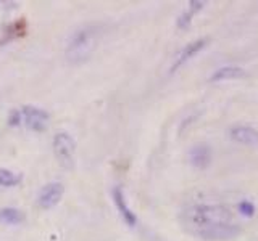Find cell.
<instances>
[{
  "label": "cell",
  "instance_id": "cell-1",
  "mask_svg": "<svg viewBox=\"0 0 258 241\" xmlns=\"http://www.w3.org/2000/svg\"><path fill=\"white\" fill-rule=\"evenodd\" d=\"M102 37V25L98 23H87L76 28L68 36L65 44V58L70 65L78 66L86 63L94 55Z\"/></svg>",
  "mask_w": 258,
  "mask_h": 241
},
{
  "label": "cell",
  "instance_id": "cell-2",
  "mask_svg": "<svg viewBox=\"0 0 258 241\" xmlns=\"http://www.w3.org/2000/svg\"><path fill=\"white\" fill-rule=\"evenodd\" d=\"M183 219L194 233L216 223H232V214L227 207L219 204H195L186 209Z\"/></svg>",
  "mask_w": 258,
  "mask_h": 241
},
{
  "label": "cell",
  "instance_id": "cell-3",
  "mask_svg": "<svg viewBox=\"0 0 258 241\" xmlns=\"http://www.w3.org/2000/svg\"><path fill=\"white\" fill-rule=\"evenodd\" d=\"M52 150H54L57 162L63 169L71 170L74 167L76 142L68 132H65V130L57 132L54 135V140H52Z\"/></svg>",
  "mask_w": 258,
  "mask_h": 241
},
{
  "label": "cell",
  "instance_id": "cell-4",
  "mask_svg": "<svg viewBox=\"0 0 258 241\" xmlns=\"http://www.w3.org/2000/svg\"><path fill=\"white\" fill-rule=\"evenodd\" d=\"M20 111H21V126H25L28 130L44 132L47 129L50 116L44 108L26 105V106L20 108Z\"/></svg>",
  "mask_w": 258,
  "mask_h": 241
},
{
  "label": "cell",
  "instance_id": "cell-5",
  "mask_svg": "<svg viewBox=\"0 0 258 241\" xmlns=\"http://www.w3.org/2000/svg\"><path fill=\"white\" fill-rule=\"evenodd\" d=\"M240 233L239 225L234 223H216L211 227H205L194 231V235L200 236L202 239L208 241H224V239H232Z\"/></svg>",
  "mask_w": 258,
  "mask_h": 241
},
{
  "label": "cell",
  "instance_id": "cell-6",
  "mask_svg": "<svg viewBox=\"0 0 258 241\" xmlns=\"http://www.w3.org/2000/svg\"><path fill=\"white\" fill-rule=\"evenodd\" d=\"M65 186L62 182H49L45 183L42 188L37 193V206L44 211L54 209L63 198Z\"/></svg>",
  "mask_w": 258,
  "mask_h": 241
},
{
  "label": "cell",
  "instance_id": "cell-7",
  "mask_svg": "<svg viewBox=\"0 0 258 241\" xmlns=\"http://www.w3.org/2000/svg\"><path fill=\"white\" fill-rule=\"evenodd\" d=\"M111 198H113V203H115L118 212L121 215V219L124 220L126 225L129 227H134L136 223H138V215L133 212V209L129 207L127 201H126V196H124V191L121 186H113L111 190Z\"/></svg>",
  "mask_w": 258,
  "mask_h": 241
},
{
  "label": "cell",
  "instance_id": "cell-8",
  "mask_svg": "<svg viewBox=\"0 0 258 241\" xmlns=\"http://www.w3.org/2000/svg\"><path fill=\"white\" fill-rule=\"evenodd\" d=\"M207 44H208V39H205V37L203 39H197V41L187 44L184 49L181 50L179 55L176 57V60H174V63L171 66V73H176L178 69L183 65H186L189 60L194 58L195 55H199V53L205 49V47H207Z\"/></svg>",
  "mask_w": 258,
  "mask_h": 241
},
{
  "label": "cell",
  "instance_id": "cell-9",
  "mask_svg": "<svg viewBox=\"0 0 258 241\" xmlns=\"http://www.w3.org/2000/svg\"><path fill=\"white\" fill-rule=\"evenodd\" d=\"M189 161L195 169H207L211 162V150L208 145H195L189 151Z\"/></svg>",
  "mask_w": 258,
  "mask_h": 241
},
{
  "label": "cell",
  "instance_id": "cell-10",
  "mask_svg": "<svg viewBox=\"0 0 258 241\" xmlns=\"http://www.w3.org/2000/svg\"><path fill=\"white\" fill-rule=\"evenodd\" d=\"M229 137L240 145H256L258 143V130L250 126H237L229 130Z\"/></svg>",
  "mask_w": 258,
  "mask_h": 241
},
{
  "label": "cell",
  "instance_id": "cell-11",
  "mask_svg": "<svg viewBox=\"0 0 258 241\" xmlns=\"http://www.w3.org/2000/svg\"><path fill=\"white\" fill-rule=\"evenodd\" d=\"M244 76H245V71L239 66H223L211 74L210 81L211 82H221V81L239 79V77H244Z\"/></svg>",
  "mask_w": 258,
  "mask_h": 241
},
{
  "label": "cell",
  "instance_id": "cell-12",
  "mask_svg": "<svg viewBox=\"0 0 258 241\" xmlns=\"http://www.w3.org/2000/svg\"><path fill=\"white\" fill-rule=\"evenodd\" d=\"M25 219H26L25 212L18 207H10V206L0 207V223L20 225V223L25 222Z\"/></svg>",
  "mask_w": 258,
  "mask_h": 241
},
{
  "label": "cell",
  "instance_id": "cell-13",
  "mask_svg": "<svg viewBox=\"0 0 258 241\" xmlns=\"http://www.w3.org/2000/svg\"><path fill=\"white\" fill-rule=\"evenodd\" d=\"M23 180V175L18 172H13L10 169L0 167V186H5V188H12V186L20 185Z\"/></svg>",
  "mask_w": 258,
  "mask_h": 241
},
{
  "label": "cell",
  "instance_id": "cell-14",
  "mask_svg": "<svg viewBox=\"0 0 258 241\" xmlns=\"http://www.w3.org/2000/svg\"><path fill=\"white\" fill-rule=\"evenodd\" d=\"M237 211L245 217H253L255 215V204L252 203V201L244 199L237 204Z\"/></svg>",
  "mask_w": 258,
  "mask_h": 241
},
{
  "label": "cell",
  "instance_id": "cell-15",
  "mask_svg": "<svg viewBox=\"0 0 258 241\" xmlns=\"http://www.w3.org/2000/svg\"><path fill=\"white\" fill-rule=\"evenodd\" d=\"M192 18H194V13H192L191 10L184 12V13L181 15V17L178 18V21H176L178 28H179V29H187L189 26H191V23H192Z\"/></svg>",
  "mask_w": 258,
  "mask_h": 241
},
{
  "label": "cell",
  "instance_id": "cell-16",
  "mask_svg": "<svg viewBox=\"0 0 258 241\" xmlns=\"http://www.w3.org/2000/svg\"><path fill=\"white\" fill-rule=\"evenodd\" d=\"M7 122H9L10 127H18V126H21V111H20V108H15V110L10 111Z\"/></svg>",
  "mask_w": 258,
  "mask_h": 241
},
{
  "label": "cell",
  "instance_id": "cell-17",
  "mask_svg": "<svg viewBox=\"0 0 258 241\" xmlns=\"http://www.w3.org/2000/svg\"><path fill=\"white\" fill-rule=\"evenodd\" d=\"M205 5H207L205 2H199V0H192V2H189V10H191V12L195 15V13H199Z\"/></svg>",
  "mask_w": 258,
  "mask_h": 241
}]
</instances>
